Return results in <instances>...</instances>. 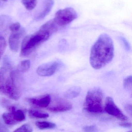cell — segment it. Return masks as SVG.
<instances>
[{"label":"cell","mask_w":132,"mask_h":132,"mask_svg":"<svg viewBox=\"0 0 132 132\" xmlns=\"http://www.w3.org/2000/svg\"><path fill=\"white\" fill-rule=\"evenodd\" d=\"M22 3L27 10H33L37 4V0H22Z\"/></svg>","instance_id":"cell-17"},{"label":"cell","mask_w":132,"mask_h":132,"mask_svg":"<svg viewBox=\"0 0 132 132\" xmlns=\"http://www.w3.org/2000/svg\"><path fill=\"white\" fill-rule=\"evenodd\" d=\"M119 125L125 128H130L132 127V123L130 122H122L119 123Z\"/></svg>","instance_id":"cell-24"},{"label":"cell","mask_w":132,"mask_h":132,"mask_svg":"<svg viewBox=\"0 0 132 132\" xmlns=\"http://www.w3.org/2000/svg\"><path fill=\"white\" fill-rule=\"evenodd\" d=\"M52 35L48 31L40 28L37 32L26 36L22 43L21 56L25 57L30 55L41 44L47 41Z\"/></svg>","instance_id":"cell-3"},{"label":"cell","mask_w":132,"mask_h":132,"mask_svg":"<svg viewBox=\"0 0 132 132\" xmlns=\"http://www.w3.org/2000/svg\"><path fill=\"white\" fill-rule=\"evenodd\" d=\"M33 128L31 125L26 124L15 130L13 132H32Z\"/></svg>","instance_id":"cell-19"},{"label":"cell","mask_w":132,"mask_h":132,"mask_svg":"<svg viewBox=\"0 0 132 132\" xmlns=\"http://www.w3.org/2000/svg\"><path fill=\"white\" fill-rule=\"evenodd\" d=\"M127 132H132V131H128Z\"/></svg>","instance_id":"cell-28"},{"label":"cell","mask_w":132,"mask_h":132,"mask_svg":"<svg viewBox=\"0 0 132 132\" xmlns=\"http://www.w3.org/2000/svg\"><path fill=\"white\" fill-rule=\"evenodd\" d=\"M58 63L56 62H51L39 67L36 72L42 77H48L55 73L58 68Z\"/></svg>","instance_id":"cell-9"},{"label":"cell","mask_w":132,"mask_h":132,"mask_svg":"<svg viewBox=\"0 0 132 132\" xmlns=\"http://www.w3.org/2000/svg\"><path fill=\"white\" fill-rule=\"evenodd\" d=\"M124 87L126 90H130L132 88V76H128L124 81Z\"/></svg>","instance_id":"cell-21"},{"label":"cell","mask_w":132,"mask_h":132,"mask_svg":"<svg viewBox=\"0 0 132 132\" xmlns=\"http://www.w3.org/2000/svg\"><path fill=\"white\" fill-rule=\"evenodd\" d=\"M36 126L41 130L52 129L56 127V125L53 122L47 121H37L36 122Z\"/></svg>","instance_id":"cell-16"},{"label":"cell","mask_w":132,"mask_h":132,"mask_svg":"<svg viewBox=\"0 0 132 132\" xmlns=\"http://www.w3.org/2000/svg\"><path fill=\"white\" fill-rule=\"evenodd\" d=\"M21 25L20 23L17 22L11 24L9 26V29L12 32H15L19 31L21 29Z\"/></svg>","instance_id":"cell-22"},{"label":"cell","mask_w":132,"mask_h":132,"mask_svg":"<svg viewBox=\"0 0 132 132\" xmlns=\"http://www.w3.org/2000/svg\"><path fill=\"white\" fill-rule=\"evenodd\" d=\"M114 43L107 34H102L95 43L91 50L90 62L96 70L101 69L107 65L114 56Z\"/></svg>","instance_id":"cell-1"},{"label":"cell","mask_w":132,"mask_h":132,"mask_svg":"<svg viewBox=\"0 0 132 132\" xmlns=\"http://www.w3.org/2000/svg\"><path fill=\"white\" fill-rule=\"evenodd\" d=\"M0 1H1V0H0Z\"/></svg>","instance_id":"cell-29"},{"label":"cell","mask_w":132,"mask_h":132,"mask_svg":"<svg viewBox=\"0 0 132 132\" xmlns=\"http://www.w3.org/2000/svg\"><path fill=\"white\" fill-rule=\"evenodd\" d=\"M84 108L90 113H100L104 111L103 95L99 88H92L88 91L84 104Z\"/></svg>","instance_id":"cell-4"},{"label":"cell","mask_w":132,"mask_h":132,"mask_svg":"<svg viewBox=\"0 0 132 132\" xmlns=\"http://www.w3.org/2000/svg\"><path fill=\"white\" fill-rule=\"evenodd\" d=\"M2 1H8V0H2Z\"/></svg>","instance_id":"cell-27"},{"label":"cell","mask_w":132,"mask_h":132,"mask_svg":"<svg viewBox=\"0 0 132 132\" xmlns=\"http://www.w3.org/2000/svg\"><path fill=\"white\" fill-rule=\"evenodd\" d=\"M77 18V14L73 8L67 7L57 11L53 20L60 28L70 24Z\"/></svg>","instance_id":"cell-5"},{"label":"cell","mask_w":132,"mask_h":132,"mask_svg":"<svg viewBox=\"0 0 132 132\" xmlns=\"http://www.w3.org/2000/svg\"><path fill=\"white\" fill-rule=\"evenodd\" d=\"M125 109L127 112L131 116L132 114V105L131 104H128L125 107Z\"/></svg>","instance_id":"cell-26"},{"label":"cell","mask_w":132,"mask_h":132,"mask_svg":"<svg viewBox=\"0 0 132 132\" xmlns=\"http://www.w3.org/2000/svg\"><path fill=\"white\" fill-rule=\"evenodd\" d=\"M80 92L81 88L80 87H73L69 88L65 92L64 96L66 98L72 99L77 97Z\"/></svg>","instance_id":"cell-14"},{"label":"cell","mask_w":132,"mask_h":132,"mask_svg":"<svg viewBox=\"0 0 132 132\" xmlns=\"http://www.w3.org/2000/svg\"><path fill=\"white\" fill-rule=\"evenodd\" d=\"M11 19L9 16L6 15L0 16V37H3L8 28H9L11 23Z\"/></svg>","instance_id":"cell-13"},{"label":"cell","mask_w":132,"mask_h":132,"mask_svg":"<svg viewBox=\"0 0 132 132\" xmlns=\"http://www.w3.org/2000/svg\"><path fill=\"white\" fill-rule=\"evenodd\" d=\"M29 116L32 118L46 119L49 118V114L38 110L30 109L28 111Z\"/></svg>","instance_id":"cell-15"},{"label":"cell","mask_w":132,"mask_h":132,"mask_svg":"<svg viewBox=\"0 0 132 132\" xmlns=\"http://www.w3.org/2000/svg\"><path fill=\"white\" fill-rule=\"evenodd\" d=\"M21 79L18 72L8 64L0 68V93L18 101L21 95Z\"/></svg>","instance_id":"cell-2"},{"label":"cell","mask_w":132,"mask_h":132,"mask_svg":"<svg viewBox=\"0 0 132 132\" xmlns=\"http://www.w3.org/2000/svg\"><path fill=\"white\" fill-rule=\"evenodd\" d=\"M6 42L3 37H0V60L6 48Z\"/></svg>","instance_id":"cell-20"},{"label":"cell","mask_w":132,"mask_h":132,"mask_svg":"<svg viewBox=\"0 0 132 132\" xmlns=\"http://www.w3.org/2000/svg\"><path fill=\"white\" fill-rule=\"evenodd\" d=\"M53 4V0H43L41 9L36 16L35 20L40 21L46 17L52 10Z\"/></svg>","instance_id":"cell-11"},{"label":"cell","mask_w":132,"mask_h":132,"mask_svg":"<svg viewBox=\"0 0 132 132\" xmlns=\"http://www.w3.org/2000/svg\"><path fill=\"white\" fill-rule=\"evenodd\" d=\"M9 114L15 125L19 122L22 121L25 119V114L24 112L21 109L16 110L14 106H9L7 107Z\"/></svg>","instance_id":"cell-12"},{"label":"cell","mask_w":132,"mask_h":132,"mask_svg":"<svg viewBox=\"0 0 132 132\" xmlns=\"http://www.w3.org/2000/svg\"><path fill=\"white\" fill-rule=\"evenodd\" d=\"M72 103L67 99L55 97L52 98L47 109L52 112H62L69 111L72 108Z\"/></svg>","instance_id":"cell-6"},{"label":"cell","mask_w":132,"mask_h":132,"mask_svg":"<svg viewBox=\"0 0 132 132\" xmlns=\"http://www.w3.org/2000/svg\"><path fill=\"white\" fill-rule=\"evenodd\" d=\"M52 100V96L45 94L36 97L28 98L26 100L29 104L35 108H47Z\"/></svg>","instance_id":"cell-8"},{"label":"cell","mask_w":132,"mask_h":132,"mask_svg":"<svg viewBox=\"0 0 132 132\" xmlns=\"http://www.w3.org/2000/svg\"><path fill=\"white\" fill-rule=\"evenodd\" d=\"M25 33V29L22 28L18 31L12 32L9 39V44L10 48L13 52H16L18 50L20 40Z\"/></svg>","instance_id":"cell-10"},{"label":"cell","mask_w":132,"mask_h":132,"mask_svg":"<svg viewBox=\"0 0 132 132\" xmlns=\"http://www.w3.org/2000/svg\"><path fill=\"white\" fill-rule=\"evenodd\" d=\"M30 67V62L29 60H23L18 66V70L19 72H26L29 70Z\"/></svg>","instance_id":"cell-18"},{"label":"cell","mask_w":132,"mask_h":132,"mask_svg":"<svg viewBox=\"0 0 132 132\" xmlns=\"http://www.w3.org/2000/svg\"><path fill=\"white\" fill-rule=\"evenodd\" d=\"M0 132H9L7 127L0 122Z\"/></svg>","instance_id":"cell-25"},{"label":"cell","mask_w":132,"mask_h":132,"mask_svg":"<svg viewBox=\"0 0 132 132\" xmlns=\"http://www.w3.org/2000/svg\"><path fill=\"white\" fill-rule=\"evenodd\" d=\"M104 110L108 114L119 120L123 121L128 120L127 116L122 113L111 97H108L106 98Z\"/></svg>","instance_id":"cell-7"},{"label":"cell","mask_w":132,"mask_h":132,"mask_svg":"<svg viewBox=\"0 0 132 132\" xmlns=\"http://www.w3.org/2000/svg\"><path fill=\"white\" fill-rule=\"evenodd\" d=\"M83 130L84 132H97L98 129L96 126L90 125L84 126Z\"/></svg>","instance_id":"cell-23"}]
</instances>
